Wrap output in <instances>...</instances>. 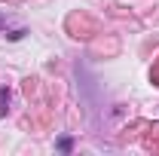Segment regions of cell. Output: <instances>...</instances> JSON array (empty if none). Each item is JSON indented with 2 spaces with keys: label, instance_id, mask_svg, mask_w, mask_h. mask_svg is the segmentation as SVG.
Here are the masks:
<instances>
[]
</instances>
